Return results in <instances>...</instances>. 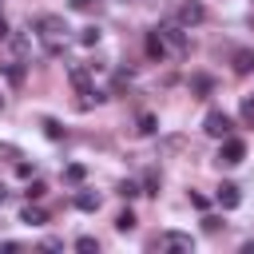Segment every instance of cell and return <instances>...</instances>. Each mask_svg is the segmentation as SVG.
<instances>
[{
    "instance_id": "obj_18",
    "label": "cell",
    "mask_w": 254,
    "mask_h": 254,
    "mask_svg": "<svg viewBox=\"0 0 254 254\" xmlns=\"http://www.w3.org/2000/svg\"><path fill=\"white\" fill-rule=\"evenodd\" d=\"M12 48H16L20 56H28V52H32V36H12Z\"/></svg>"
},
{
    "instance_id": "obj_17",
    "label": "cell",
    "mask_w": 254,
    "mask_h": 254,
    "mask_svg": "<svg viewBox=\"0 0 254 254\" xmlns=\"http://www.w3.org/2000/svg\"><path fill=\"white\" fill-rule=\"evenodd\" d=\"M79 44H83V48L99 44V28H83V32H79Z\"/></svg>"
},
{
    "instance_id": "obj_27",
    "label": "cell",
    "mask_w": 254,
    "mask_h": 254,
    "mask_svg": "<svg viewBox=\"0 0 254 254\" xmlns=\"http://www.w3.org/2000/svg\"><path fill=\"white\" fill-rule=\"evenodd\" d=\"M16 175L20 179H32V163H16Z\"/></svg>"
},
{
    "instance_id": "obj_19",
    "label": "cell",
    "mask_w": 254,
    "mask_h": 254,
    "mask_svg": "<svg viewBox=\"0 0 254 254\" xmlns=\"http://www.w3.org/2000/svg\"><path fill=\"white\" fill-rule=\"evenodd\" d=\"M155 127H159V119H155L151 111H147V115H139V131H143V135H151Z\"/></svg>"
},
{
    "instance_id": "obj_12",
    "label": "cell",
    "mask_w": 254,
    "mask_h": 254,
    "mask_svg": "<svg viewBox=\"0 0 254 254\" xmlns=\"http://www.w3.org/2000/svg\"><path fill=\"white\" fill-rule=\"evenodd\" d=\"M147 56H151V60H167V52H163V40H159V32H147Z\"/></svg>"
},
{
    "instance_id": "obj_26",
    "label": "cell",
    "mask_w": 254,
    "mask_h": 254,
    "mask_svg": "<svg viewBox=\"0 0 254 254\" xmlns=\"http://www.w3.org/2000/svg\"><path fill=\"white\" fill-rule=\"evenodd\" d=\"M202 226H206V230H210V234H214V230H218V226H222V218H214V214H206V218H202Z\"/></svg>"
},
{
    "instance_id": "obj_15",
    "label": "cell",
    "mask_w": 254,
    "mask_h": 254,
    "mask_svg": "<svg viewBox=\"0 0 254 254\" xmlns=\"http://www.w3.org/2000/svg\"><path fill=\"white\" fill-rule=\"evenodd\" d=\"M143 190L147 194H159V171H147L143 175Z\"/></svg>"
},
{
    "instance_id": "obj_4",
    "label": "cell",
    "mask_w": 254,
    "mask_h": 254,
    "mask_svg": "<svg viewBox=\"0 0 254 254\" xmlns=\"http://www.w3.org/2000/svg\"><path fill=\"white\" fill-rule=\"evenodd\" d=\"M230 127H234V123H230V115H226V111H210V115L202 119V131H206L210 139H226V135H230Z\"/></svg>"
},
{
    "instance_id": "obj_1",
    "label": "cell",
    "mask_w": 254,
    "mask_h": 254,
    "mask_svg": "<svg viewBox=\"0 0 254 254\" xmlns=\"http://www.w3.org/2000/svg\"><path fill=\"white\" fill-rule=\"evenodd\" d=\"M67 24L60 20V16H40L36 20V40H40V48L48 52V56H60L64 48H67Z\"/></svg>"
},
{
    "instance_id": "obj_25",
    "label": "cell",
    "mask_w": 254,
    "mask_h": 254,
    "mask_svg": "<svg viewBox=\"0 0 254 254\" xmlns=\"http://www.w3.org/2000/svg\"><path fill=\"white\" fill-rule=\"evenodd\" d=\"M24 194H28V198H40V194H44V183H28V190H24Z\"/></svg>"
},
{
    "instance_id": "obj_7",
    "label": "cell",
    "mask_w": 254,
    "mask_h": 254,
    "mask_svg": "<svg viewBox=\"0 0 254 254\" xmlns=\"http://www.w3.org/2000/svg\"><path fill=\"white\" fill-rule=\"evenodd\" d=\"M91 64H71V71H67V79H71V87L83 95V91H91Z\"/></svg>"
},
{
    "instance_id": "obj_21",
    "label": "cell",
    "mask_w": 254,
    "mask_h": 254,
    "mask_svg": "<svg viewBox=\"0 0 254 254\" xmlns=\"http://www.w3.org/2000/svg\"><path fill=\"white\" fill-rule=\"evenodd\" d=\"M75 250H79V254H95V250H99V242H95V238H87V234H83V238H79V242H75Z\"/></svg>"
},
{
    "instance_id": "obj_24",
    "label": "cell",
    "mask_w": 254,
    "mask_h": 254,
    "mask_svg": "<svg viewBox=\"0 0 254 254\" xmlns=\"http://www.w3.org/2000/svg\"><path fill=\"white\" fill-rule=\"evenodd\" d=\"M8 79H12V83H24V67H20V64H8Z\"/></svg>"
},
{
    "instance_id": "obj_31",
    "label": "cell",
    "mask_w": 254,
    "mask_h": 254,
    "mask_svg": "<svg viewBox=\"0 0 254 254\" xmlns=\"http://www.w3.org/2000/svg\"><path fill=\"white\" fill-rule=\"evenodd\" d=\"M0 206H4V190H0Z\"/></svg>"
},
{
    "instance_id": "obj_20",
    "label": "cell",
    "mask_w": 254,
    "mask_h": 254,
    "mask_svg": "<svg viewBox=\"0 0 254 254\" xmlns=\"http://www.w3.org/2000/svg\"><path fill=\"white\" fill-rule=\"evenodd\" d=\"M44 135H48V139H64V127H60L56 119H44Z\"/></svg>"
},
{
    "instance_id": "obj_22",
    "label": "cell",
    "mask_w": 254,
    "mask_h": 254,
    "mask_svg": "<svg viewBox=\"0 0 254 254\" xmlns=\"http://www.w3.org/2000/svg\"><path fill=\"white\" fill-rule=\"evenodd\" d=\"M119 194H123V198H135V194H139V183L123 179V183H119Z\"/></svg>"
},
{
    "instance_id": "obj_13",
    "label": "cell",
    "mask_w": 254,
    "mask_h": 254,
    "mask_svg": "<svg viewBox=\"0 0 254 254\" xmlns=\"http://www.w3.org/2000/svg\"><path fill=\"white\" fill-rule=\"evenodd\" d=\"M210 87H214V79H210V75H194V79H190V91H194V95H206Z\"/></svg>"
},
{
    "instance_id": "obj_28",
    "label": "cell",
    "mask_w": 254,
    "mask_h": 254,
    "mask_svg": "<svg viewBox=\"0 0 254 254\" xmlns=\"http://www.w3.org/2000/svg\"><path fill=\"white\" fill-rule=\"evenodd\" d=\"M40 246H44V250H64V242H60V238H44Z\"/></svg>"
},
{
    "instance_id": "obj_11",
    "label": "cell",
    "mask_w": 254,
    "mask_h": 254,
    "mask_svg": "<svg viewBox=\"0 0 254 254\" xmlns=\"http://www.w3.org/2000/svg\"><path fill=\"white\" fill-rule=\"evenodd\" d=\"M75 206H79V210H99V194H95V190H87V187H83V190H79V194H75Z\"/></svg>"
},
{
    "instance_id": "obj_29",
    "label": "cell",
    "mask_w": 254,
    "mask_h": 254,
    "mask_svg": "<svg viewBox=\"0 0 254 254\" xmlns=\"http://www.w3.org/2000/svg\"><path fill=\"white\" fill-rule=\"evenodd\" d=\"M91 4H99V0H71V8H91Z\"/></svg>"
},
{
    "instance_id": "obj_5",
    "label": "cell",
    "mask_w": 254,
    "mask_h": 254,
    "mask_svg": "<svg viewBox=\"0 0 254 254\" xmlns=\"http://www.w3.org/2000/svg\"><path fill=\"white\" fill-rule=\"evenodd\" d=\"M155 246H159V250H194V238L183 234V230H167V234L155 238Z\"/></svg>"
},
{
    "instance_id": "obj_16",
    "label": "cell",
    "mask_w": 254,
    "mask_h": 254,
    "mask_svg": "<svg viewBox=\"0 0 254 254\" xmlns=\"http://www.w3.org/2000/svg\"><path fill=\"white\" fill-rule=\"evenodd\" d=\"M115 230H123V234H127V230H135V214H131V210H123V214L115 218Z\"/></svg>"
},
{
    "instance_id": "obj_9",
    "label": "cell",
    "mask_w": 254,
    "mask_h": 254,
    "mask_svg": "<svg viewBox=\"0 0 254 254\" xmlns=\"http://www.w3.org/2000/svg\"><path fill=\"white\" fill-rule=\"evenodd\" d=\"M234 71H238V75H250V71H254V52H250V48H238V52H234Z\"/></svg>"
},
{
    "instance_id": "obj_32",
    "label": "cell",
    "mask_w": 254,
    "mask_h": 254,
    "mask_svg": "<svg viewBox=\"0 0 254 254\" xmlns=\"http://www.w3.org/2000/svg\"><path fill=\"white\" fill-rule=\"evenodd\" d=\"M0 107H4V103H0Z\"/></svg>"
},
{
    "instance_id": "obj_23",
    "label": "cell",
    "mask_w": 254,
    "mask_h": 254,
    "mask_svg": "<svg viewBox=\"0 0 254 254\" xmlns=\"http://www.w3.org/2000/svg\"><path fill=\"white\" fill-rule=\"evenodd\" d=\"M242 119L254 127V95H246V99H242Z\"/></svg>"
},
{
    "instance_id": "obj_8",
    "label": "cell",
    "mask_w": 254,
    "mask_h": 254,
    "mask_svg": "<svg viewBox=\"0 0 254 254\" xmlns=\"http://www.w3.org/2000/svg\"><path fill=\"white\" fill-rule=\"evenodd\" d=\"M238 202H242V190H238L234 183H222V187H218V206H222V210H234Z\"/></svg>"
},
{
    "instance_id": "obj_10",
    "label": "cell",
    "mask_w": 254,
    "mask_h": 254,
    "mask_svg": "<svg viewBox=\"0 0 254 254\" xmlns=\"http://www.w3.org/2000/svg\"><path fill=\"white\" fill-rule=\"evenodd\" d=\"M20 222H28V226H44V222H48V214H44L40 206H32V198H28V206L20 210Z\"/></svg>"
},
{
    "instance_id": "obj_3",
    "label": "cell",
    "mask_w": 254,
    "mask_h": 254,
    "mask_svg": "<svg viewBox=\"0 0 254 254\" xmlns=\"http://www.w3.org/2000/svg\"><path fill=\"white\" fill-rule=\"evenodd\" d=\"M242 159H246V143L234 139V135H226L222 139V151H218V167H238Z\"/></svg>"
},
{
    "instance_id": "obj_6",
    "label": "cell",
    "mask_w": 254,
    "mask_h": 254,
    "mask_svg": "<svg viewBox=\"0 0 254 254\" xmlns=\"http://www.w3.org/2000/svg\"><path fill=\"white\" fill-rule=\"evenodd\" d=\"M206 20V8L198 4V0H183L179 4V24L183 28H194V24H202Z\"/></svg>"
},
{
    "instance_id": "obj_30",
    "label": "cell",
    "mask_w": 254,
    "mask_h": 254,
    "mask_svg": "<svg viewBox=\"0 0 254 254\" xmlns=\"http://www.w3.org/2000/svg\"><path fill=\"white\" fill-rule=\"evenodd\" d=\"M0 40H8V20L0 16Z\"/></svg>"
},
{
    "instance_id": "obj_14",
    "label": "cell",
    "mask_w": 254,
    "mask_h": 254,
    "mask_svg": "<svg viewBox=\"0 0 254 254\" xmlns=\"http://www.w3.org/2000/svg\"><path fill=\"white\" fill-rule=\"evenodd\" d=\"M64 179H67V183H83V179H87V167H83V163H71V167L64 171Z\"/></svg>"
},
{
    "instance_id": "obj_2",
    "label": "cell",
    "mask_w": 254,
    "mask_h": 254,
    "mask_svg": "<svg viewBox=\"0 0 254 254\" xmlns=\"http://www.w3.org/2000/svg\"><path fill=\"white\" fill-rule=\"evenodd\" d=\"M155 32H159V40H163L167 60H187V56H190V36H187L183 24H159Z\"/></svg>"
}]
</instances>
